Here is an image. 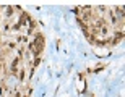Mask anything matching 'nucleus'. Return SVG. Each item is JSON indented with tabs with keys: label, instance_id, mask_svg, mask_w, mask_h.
<instances>
[{
	"label": "nucleus",
	"instance_id": "f257e3e1",
	"mask_svg": "<svg viewBox=\"0 0 125 97\" xmlns=\"http://www.w3.org/2000/svg\"><path fill=\"white\" fill-rule=\"evenodd\" d=\"M42 45H44V37H42L41 34H37L36 41H34L31 45H29V49H31V52H32L36 57H39V53H41V50H42Z\"/></svg>",
	"mask_w": 125,
	"mask_h": 97
},
{
	"label": "nucleus",
	"instance_id": "f03ea898",
	"mask_svg": "<svg viewBox=\"0 0 125 97\" xmlns=\"http://www.w3.org/2000/svg\"><path fill=\"white\" fill-rule=\"evenodd\" d=\"M16 71H18V58L13 60V63H11V73H16Z\"/></svg>",
	"mask_w": 125,
	"mask_h": 97
},
{
	"label": "nucleus",
	"instance_id": "7ed1b4c3",
	"mask_svg": "<svg viewBox=\"0 0 125 97\" xmlns=\"http://www.w3.org/2000/svg\"><path fill=\"white\" fill-rule=\"evenodd\" d=\"M83 11H84V13H89V11H91V8H83ZM78 18H80V21H81V19H86V16L83 15V16H78Z\"/></svg>",
	"mask_w": 125,
	"mask_h": 97
}]
</instances>
